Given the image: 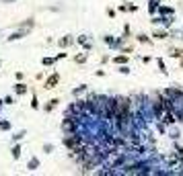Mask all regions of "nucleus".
Returning <instances> with one entry per match:
<instances>
[{
    "label": "nucleus",
    "mask_w": 183,
    "mask_h": 176,
    "mask_svg": "<svg viewBox=\"0 0 183 176\" xmlns=\"http://www.w3.org/2000/svg\"><path fill=\"white\" fill-rule=\"evenodd\" d=\"M130 121H132V100L130 98H117V113H115V127L121 131V129H126L130 125Z\"/></svg>",
    "instance_id": "obj_1"
},
{
    "label": "nucleus",
    "mask_w": 183,
    "mask_h": 176,
    "mask_svg": "<svg viewBox=\"0 0 183 176\" xmlns=\"http://www.w3.org/2000/svg\"><path fill=\"white\" fill-rule=\"evenodd\" d=\"M181 90H177V88H171V90H167V96L169 98H179V96H181Z\"/></svg>",
    "instance_id": "obj_2"
},
{
    "label": "nucleus",
    "mask_w": 183,
    "mask_h": 176,
    "mask_svg": "<svg viewBox=\"0 0 183 176\" xmlns=\"http://www.w3.org/2000/svg\"><path fill=\"white\" fill-rule=\"evenodd\" d=\"M58 80H60V76H58V74H54V76H50V78H47V84H45V86H47V88L56 86V84H58Z\"/></svg>",
    "instance_id": "obj_3"
},
{
    "label": "nucleus",
    "mask_w": 183,
    "mask_h": 176,
    "mask_svg": "<svg viewBox=\"0 0 183 176\" xmlns=\"http://www.w3.org/2000/svg\"><path fill=\"white\" fill-rule=\"evenodd\" d=\"M25 90H27L25 84H17V92H19V94H25Z\"/></svg>",
    "instance_id": "obj_4"
},
{
    "label": "nucleus",
    "mask_w": 183,
    "mask_h": 176,
    "mask_svg": "<svg viewBox=\"0 0 183 176\" xmlns=\"http://www.w3.org/2000/svg\"><path fill=\"white\" fill-rule=\"evenodd\" d=\"M37 164H39V162H37V160H31V162H29V168H35V166H37Z\"/></svg>",
    "instance_id": "obj_5"
}]
</instances>
